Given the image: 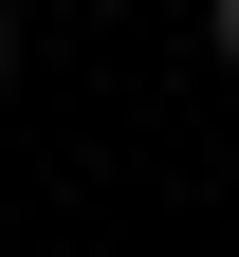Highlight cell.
<instances>
[{"label":"cell","mask_w":239,"mask_h":257,"mask_svg":"<svg viewBox=\"0 0 239 257\" xmlns=\"http://www.w3.org/2000/svg\"><path fill=\"white\" fill-rule=\"evenodd\" d=\"M202 55H221V74H239V0H202Z\"/></svg>","instance_id":"cell-1"},{"label":"cell","mask_w":239,"mask_h":257,"mask_svg":"<svg viewBox=\"0 0 239 257\" xmlns=\"http://www.w3.org/2000/svg\"><path fill=\"white\" fill-rule=\"evenodd\" d=\"M0 74H19V0H0Z\"/></svg>","instance_id":"cell-2"}]
</instances>
